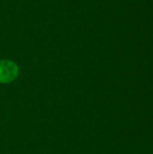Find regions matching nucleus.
I'll return each mask as SVG.
<instances>
[{"mask_svg":"<svg viewBox=\"0 0 153 154\" xmlns=\"http://www.w3.org/2000/svg\"><path fill=\"white\" fill-rule=\"evenodd\" d=\"M19 75V68L10 60H0V84L13 82Z\"/></svg>","mask_w":153,"mask_h":154,"instance_id":"f257e3e1","label":"nucleus"}]
</instances>
